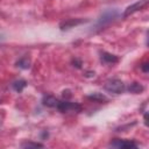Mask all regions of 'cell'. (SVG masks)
I'll list each match as a JSON object with an SVG mask.
<instances>
[{
	"label": "cell",
	"mask_w": 149,
	"mask_h": 149,
	"mask_svg": "<svg viewBox=\"0 0 149 149\" xmlns=\"http://www.w3.org/2000/svg\"><path fill=\"white\" fill-rule=\"evenodd\" d=\"M118 15H119V12L115 8H108L106 10H104L102 14L99 16V20L97 22V27H100L101 28V27L107 26L113 20H115L118 17Z\"/></svg>",
	"instance_id": "cell-1"
},
{
	"label": "cell",
	"mask_w": 149,
	"mask_h": 149,
	"mask_svg": "<svg viewBox=\"0 0 149 149\" xmlns=\"http://www.w3.org/2000/svg\"><path fill=\"white\" fill-rule=\"evenodd\" d=\"M104 88H105L107 92L114 93V94H120V93H122L123 91H126L125 84H123L120 79H116V78L107 80V81L105 83V85H104Z\"/></svg>",
	"instance_id": "cell-2"
},
{
	"label": "cell",
	"mask_w": 149,
	"mask_h": 149,
	"mask_svg": "<svg viewBox=\"0 0 149 149\" xmlns=\"http://www.w3.org/2000/svg\"><path fill=\"white\" fill-rule=\"evenodd\" d=\"M56 108L62 113H68V112H71V111L72 112H79L81 109V106L77 102H71L68 99H64L62 101H58Z\"/></svg>",
	"instance_id": "cell-3"
},
{
	"label": "cell",
	"mask_w": 149,
	"mask_h": 149,
	"mask_svg": "<svg viewBox=\"0 0 149 149\" xmlns=\"http://www.w3.org/2000/svg\"><path fill=\"white\" fill-rule=\"evenodd\" d=\"M109 147H113V148H137V143H135L134 141H129V140L115 139L114 141H112L109 143Z\"/></svg>",
	"instance_id": "cell-4"
},
{
	"label": "cell",
	"mask_w": 149,
	"mask_h": 149,
	"mask_svg": "<svg viewBox=\"0 0 149 149\" xmlns=\"http://www.w3.org/2000/svg\"><path fill=\"white\" fill-rule=\"evenodd\" d=\"M147 3H148V0H140V1L135 2L134 5L128 6V7L125 9V12H123V17H127V16H129L130 14H133V13H135V12L142 9Z\"/></svg>",
	"instance_id": "cell-5"
},
{
	"label": "cell",
	"mask_w": 149,
	"mask_h": 149,
	"mask_svg": "<svg viewBox=\"0 0 149 149\" xmlns=\"http://www.w3.org/2000/svg\"><path fill=\"white\" fill-rule=\"evenodd\" d=\"M83 22H85V20L69 19V20L63 21V22L59 24V28H61V30H68V29H70V28H72V27H74V26H78V24L83 23Z\"/></svg>",
	"instance_id": "cell-6"
},
{
	"label": "cell",
	"mask_w": 149,
	"mask_h": 149,
	"mask_svg": "<svg viewBox=\"0 0 149 149\" xmlns=\"http://www.w3.org/2000/svg\"><path fill=\"white\" fill-rule=\"evenodd\" d=\"M100 59H101L102 63H106V64H114L119 61V58L115 55H112V54H108V52H102L101 56H100Z\"/></svg>",
	"instance_id": "cell-7"
},
{
	"label": "cell",
	"mask_w": 149,
	"mask_h": 149,
	"mask_svg": "<svg viewBox=\"0 0 149 149\" xmlns=\"http://www.w3.org/2000/svg\"><path fill=\"white\" fill-rule=\"evenodd\" d=\"M42 104L47 107H56L58 104V100L52 95H44L42 99Z\"/></svg>",
	"instance_id": "cell-8"
},
{
	"label": "cell",
	"mask_w": 149,
	"mask_h": 149,
	"mask_svg": "<svg viewBox=\"0 0 149 149\" xmlns=\"http://www.w3.org/2000/svg\"><path fill=\"white\" fill-rule=\"evenodd\" d=\"M126 90H127L128 92H130V93L137 94V93H141V92L144 90V87H143L140 83H132L128 87H126Z\"/></svg>",
	"instance_id": "cell-9"
},
{
	"label": "cell",
	"mask_w": 149,
	"mask_h": 149,
	"mask_svg": "<svg viewBox=\"0 0 149 149\" xmlns=\"http://www.w3.org/2000/svg\"><path fill=\"white\" fill-rule=\"evenodd\" d=\"M26 86H27V81L24 79H17V80L13 81V84H12V87L14 88V91H16L19 93L22 92Z\"/></svg>",
	"instance_id": "cell-10"
},
{
	"label": "cell",
	"mask_w": 149,
	"mask_h": 149,
	"mask_svg": "<svg viewBox=\"0 0 149 149\" xmlns=\"http://www.w3.org/2000/svg\"><path fill=\"white\" fill-rule=\"evenodd\" d=\"M87 98L88 99H91V100H93V101H107V98L102 94V93H99V92H95V93H93V94H90V95H87Z\"/></svg>",
	"instance_id": "cell-11"
},
{
	"label": "cell",
	"mask_w": 149,
	"mask_h": 149,
	"mask_svg": "<svg viewBox=\"0 0 149 149\" xmlns=\"http://www.w3.org/2000/svg\"><path fill=\"white\" fill-rule=\"evenodd\" d=\"M16 66H19L21 69H28L30 66V61L27 57H23L16 62Z\"/></svg>",
	"instance_id": "cell-12"
},
{
	"label": "cell",
	"mask_w": 149,
	"mask_h": 149,
	"mask_svg": "<svg viewBox=\"0 0 149 149\" xmlns=\"http://www.w3.org/2000/svg\"><path fill=\"white\" fill-rule=\"evenodd\" d=\"M22 148H42L43 144L42 143H37V142H24L21 144Z\"/></svg>",
	"instance_id": "cell-13"
},
{
	"label": "cell",
	"mask_w": 149,
	"mask_h": 149,
	"mask_svg": "<svg viewBox=\"0 0 149 149\" xmlns=\"http://www.w3.org/2000/svg\"><path fill=\"white\" fill-rule=\"evenodd\" d=\"M72 64H73V66H76V68H78V69H80V68H81V61H80V59H78V58L72 59Z\"/></svg>",
	"instance_id": "cell-14"
},
{
	"label": "cell",
	"mask_w": 149,
	"mask_h": 149,
	"mask_svg": "<svg viewBox=\"0 0 149 149\" xmlns=\"http://www.w3.org/2000/svg\"><path fill=\"white\" fill-rule=\"evenodd\" d=\"M141 69H142L143 72H148V71H149V64H148V63H143V64L141 65Z\"/></svg>",
	"instance_id": "cell-15"
},
{
	"label": "cell",
	"mask_w": 149,
	"mask_h": 149,
	"mask_svg": "<svg viewBox=\"0 0 149 149\" xmlns=\"http://www.w3.org/2000/svg\"><path fill=\"white\" fill-rule=\"evenodd\" d=\"M71 97V93H70V91H63V98H65V99H68V98H70Z\"/></svg>",
	"instance_id": "cell-16"
}]
</instances>
